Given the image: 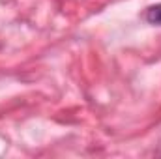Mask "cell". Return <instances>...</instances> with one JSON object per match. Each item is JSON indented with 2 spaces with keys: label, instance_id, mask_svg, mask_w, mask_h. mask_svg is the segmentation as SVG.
Wrapping results in <instances>:
<instances>
[{
  "label": "cell",
  "instance_id": "cell-1",
  "mask_svg": "<svg viewBox=\"0 0 161 159\" xmlns=\"http://www.w3.org/2000/svg\"><path fill=\"white\" fill-rule=\"evenodd\" d=\"M144 19L150 23V25H161V4L156 6H150L144 13Z\"/></svg>",
  "mask_w": 161,
  "mask_h": 159
}]
</instances>
